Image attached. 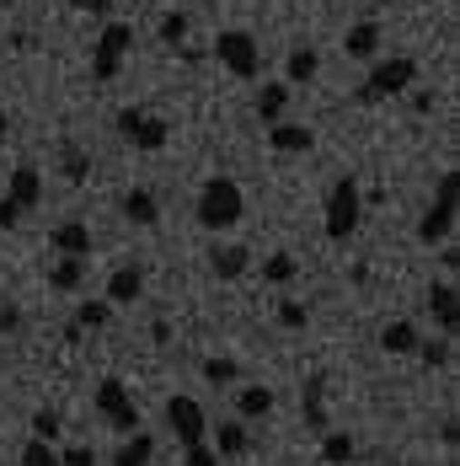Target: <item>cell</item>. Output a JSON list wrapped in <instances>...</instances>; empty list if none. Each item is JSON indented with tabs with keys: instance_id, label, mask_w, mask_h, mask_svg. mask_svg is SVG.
<instances>
[{
	"instance_id": "1",
	"label": "cell",
	"mask_w": 460,
	"mask_h": 466,
	"mask_svg": "<svg viewBox=\"0 0 460 466\" xmlns=\"http://www.w3.org/2000/svg\"><path fill=\"white\" fill-rule=\"evenodd\" d=\"M198 226L204 231H230L241 215H246V198H241V183L235 177H225V172H215L209 183L198 187Z\"/></svg>"
},
{
	"instance_id": "2",
	"label": "cell",
	"mask_w": 460,
	"mask_h": 466,
	"mask_svg": "<svg viewBox=\"0 0 460 466\" xmlns=\"http://www.w3.org/2000/svg\"><path fill=\"white\" fill-rule=\"evenodd\" d=\"M359 215H365V193L354 177H337V183L326 187V241L332 247H343L348 236L359 231Z\"/></svg>"
},
{
	"instance_id": "3",
	"label": "cell",
	"mask_w": 460,
	"mask_h": 466,
	"mask_svg": "<svg viewBox=\"0 0 460 466\" xmlns=\"http://www.w3.org/2000/svg\"><path fill=\"white\" fill-rule=\"evenodd\" d=\"M417 81V59L413 54H396V59H380L369 70V81L359 86V102H385V96H402Z\"/></svg>"
},
{
	"instance_id": "4",
	"label": "cell",
	"mask_w": 460,
	"mask_h": 466,
	"mask_svg": "<svg viewBox=\"0 0 460 466\" xmlns=\"http://www.w3.org/2000/svg\"><path fill=\"white\" fill-rule=\"evenodd\" d=\"M129 48H135V27H129V22H107L102 38H96V48H92V81H118Z\"/></svg>"
},
{
	"instance_id": "5",
	"label": "cell",
	"mask_w": 460,
	"mask_h": 466,
	"mask_svg": "<svg viewBox=\"0 0 460 466\" xmlns=\"http://www.w3.org/2000/svg\"><path fill=\"white\" fill-rule=\"evenodd\" d=\"M455 231V172H445L439 177V193H434V204L423 209V220H417V241L423 247H434V241H450Z\"/></svg>"
},
{
	"instance_id": "6",
	"label": "cell",
	"mask_w": 460,
	"mask_h": 466,
	"mask_svg": "<svg viewBox=\"0 0 460 466\" xmlns=\"http://www.w3.org/2000/svg\"><path fill=\"white\" fill-rule=\"evenodd\" d=\"M215 59L225 65L235 81H257V70H263V48L252 33H220L215 38Z\"/></svg>"
},
{
	"instance_id": "7",
	"label": "cell",
	"mask_w": 460,
	"mask_h": 466,
	"mask_svg": "<svg viewBox=\"0 0 460 466\" xmlns=\"http://www.w3.org/2000/svg\"><path fill=\"white\" fill-rule=\"evenodd\" d=\"M96 413L107 419V429H118V434H135V429H145V423H139V408L129 402V386H124L118 375H107V380L96 386Z\"/></svg>"
},
{
	"instance_id": "8",
	"label": "cell",
	"mask_w": 460,
	"mask_h": 466,
	"mask_svg": "<svg viewBox=\"0 0 460 466\" xmlns=\"http://www.w3.org/2000/svg\"><path fill=\"white\" fill-rule=\"evenodd\" d=\"M166 423H172V434H177L183 445H198V440L209 434V419H204L198 397H172V402H166Z\"/></svg>"
},
{
	"instance_id": "9",
	"label": "cell",
	"mask_w": 460,
	"mask_h": 466,
	"mask_svg": "<svg viewBox=\"0 0 460 466\" xmlns=\"http://www.w3.org/2000/svg\"><path fill=\"white\" fill-rule=\"evenodd\" d=\"M48 247H54L59 258H92V226H86V220H59V226L48 231Z\"/></svg>"
},
{
	"instance_id": "10",
	"label": "cell",
	"mask_w": 460,
	"mask_h": 466,
	"mask_svg": "<svg viewBox=\"0 0 460 466\" xmlns=\"http://www.w3.org/2000/svg\"><path fill=\"white\" fill-rule=\"evenodd\" d=\"M428 311L439 317V332H445V338H455V327H460V300H455V284H450V279L428 284Z\"/></svg>"
},
{
	"instance_id": "11",
	"label": "cell",
	"mask_w": 460,
	"mask_h": 466,
	"mask_svg": "<svg viewBox=\"0 0 460 466\" xmlns=\"http://www.w3.org/2000/svg\"><path fill=\"white\" fill-rule=\"evenodd\" d=\"M268 145H274L278 156H305V150L316 145V135H311L305 124H289V118H278V124H268Z\"/></svg>"
},
{
	"instance_id": "12",
	"label": "cell",
	"mask_w": 460,
	"mask_h": 466,
	"mask_svg": "<svg viewBox=\"0 0 460 466\" xmlns=\"http://www.w3.org/2000/svg\"><path fill=\"white\" fill-rule=\"evenodd\" d=\"M5 198H16L22 209H38V198H44V172H38L33 161H22V167L11 172V187H5Z\"/></svg>"
},
{
	"instance_id": "13",
	"label": "cell",
	"mask_w": 460,
	"mask_h": 466,
	"mask_svg": "<svg viewBox=\"0 0 460 466\" xmlns=\"http://www.w3.org/2000/svg\"><path fill=\"white\" fill-rule=\"evenodd\" d=\"M246 451H252V434H246L241 419H230V423L215 429V456H220V461H235V456H246Z\"/></svg>"
},
{
	"instance_id": "14",
	"label": "cell",
	"mask_w": 460,
	"mask_h": 466,
	"mask_svg": "<svg viewBox=\"0 0 460 466\" xmlns=\"http://www.w3.org/2000/svg\"><path fill=\"white\" fill-rule=\"evenodd\" d=\"M139 295H145V274H139L135 263H129V268H118V274L107 279V306H135Z\"/></svg>"
},
{
	"instance_id": "15",
	"label": "cell",
	"mask_w": 460,
	"mask_h": 466,
	"mask_svg": "<svg viewBox=\"0 0 460 466\" xmlns=\"http://www.w3.org/2000/svg\"><path fill=\"white\" fill-rule=\"evenodd\" d=\"M289 96H295V86H289V81H274V86H263V92H257V118H263V129H268V124H278V118L289 113Z\"/></svg>"
},
{
	"instance_id": "16",
	"label": "cell",
	"mask_w": 460,
	"mask_h": 466,
	"mask_svg": "<svg viewBox=\"0 0 460 466\" xmlns=\"http://www.w3.org/2000/svg\"><path fill=\"white\" fill-rule=\"evenodd\" d=\"M316 70H322V54H316V48H289V59H284V81H289V86L316 81Z\"/></svg>"
},
{
	"instance_id": "17",
	"label": "cell",
	"mask_w": 460,
	"mask_h": 466,
	"mask_svg": "<svg viewBox=\"0 0 460 466\" xmlns=\"http://www.w3.org/2000/svg\"><path fill=\"white\" fill-rule=\"evenodd\" d=\"M235 413H241V423L268 419V413H274V391H268V386H241V391H235Z\"/></svg>"
},
{
	"instance_id": "18",
	"label": "cell",
	"mask_w": 460,
	"mask_h": 466,
	"mask_svg": "<svg viewBox=\"0 0 460 466\" xmlns=\"http://www.w3.org/2000/svg\"><path fill=\"white\" fill-rule=\"evenodd\" d=\"M124 220H135V226H155V220H161L150 187H129V193H124Z\"/></svg>"
},
{
	"instance_id": "19",
	"label": "cell",
	"mask_w": 460,
	"mask_h": 466,
	"mask_svg": "<svg viewBox=\"0 0 460 466\" xmlns=\"http://www.w3.org/2000/svg\"><path fill=\"white\" fill-rule=\"evenodd\" d=\"M209 268H215V279H241V274L252 268V252H246V247H220V252L209 258Z\"/></svg>"
},
{
	"instance_id": "20",
	"label": "cell",
	"mask_w": 460,
	"mask_h": 466,
	"mask_svg": "<svg viewBox=\"0 0 460 466\" xmlns=\"http://www.w3.org/2000/svg\"><path fill=\"white\" fill-rule=\"evenodd\" d=\"M81 279H86V258H59V263L48 268V289H59V295L81 289Z\"/></svg>"
},
{
	"instance_id": "21",
	"label": "cell",
	"mask_w": 460,
	"mask_h": 466,
	"mask_svg": "<svg viewBox=\"0 0 460 466\" xmlns=\"http://www.w3.org/2000/svg\"><path fill=\"white\" fill-rule=\"evenodd\" d=\"M343 48H348V59H375V54H380V27H375V22H359V27H348Z\"/></svg>"
},
{
	"instance_id": "22",
	"label": "cell",
	"mask_w": 460,
	"mask_h": 466,
	"mask_svg": "<svg viewBox=\"0 0 460 466\" xmlns=\"http://www.w3.org/2000/svg\"><path fill=\"white\" fill-rule=\"evenodd\" d=\"M166 140H172V129H166V118H150V113L139 118V129L129 135V145H135V150H166Z\"/></svg>"
},
{
	"instance_id": "23",
	"label": "cell",
	"mask_w": 460,
	"mask_h": 466,
	"mask_svg": "<svg viewBox=\"0 0 460 466\" xmlns=\"http://www.w3.org/2000/svg\"><path fill=\"white\" fill-rule=\"evenodd\" d=\"M380 349H385V354H413L417 349V327L413 322H385L380 327Z\"/></svg>"
},
{
	"instance_id": "24",
	"label": "cell",
	"mask_w": 460,
	"mask_h": 466,
	"mask_svg": "<svg viewBox=\"0 0 460 466\" xmlns=\"http://www.w3.org/2000/svg\"><path fill=\"white\" fill-rule=\"evenodd\" d=\"M150 456H155V434L135 429V434L124 440V451H118V466H150Z\"/></svg>"
},
{
	"instance_id": "25",
	"label": "cell",
	"mask_w": 460,
	"mask_h": 466,
	"mask_svg": "<svg viewBox=\"0 0 460 466\" xmlns=\"http://www.w3.org/2000/svg\"><path fill=\"white\" fill-rule=\"evenodd\" d=\"M322 461L326 466H348V461H354V434L326 429V434H322Z\"/></svg>"
},
{
	"instance_id": "26",
	"label": "cell",
	"mask_w": 460,
	"mask_h": 466,
	"mask_svg": "<svg viewBox=\"0 0 460 466\" xmlns=\"http://www.w3.org/2000/svg\"><path fill=\"white\" fill-rule=\"evenodd\" d=\"M413 354L428 365V370H439V365H450V360H455V349H450V338H445V332H439V338H417Z\"/></svg>"
},
{
	"instance_id": "27",
	"label": "cell",
	"mask_w": 460,
	"mask_h": 466,
	"mask_svg": "<svg viewBox=\"0 0 460 466\" xmlns=\"http://www.w3.org/2000/svg\"><path fill=\"white\" fill-rule=\"evenodd\" d=\"M107 322H113V306H107V300H81V306H75V327H81V332H86V327L102 332Z\"/></svg>"
},
{
	"instance_id": "28",
	"label": "cell",
	"mask_w": 460,
	"mask_h": 466,
	"mask_svg": "<svg viewBox=\"0 0 460 466\" xmlns=\"http://www.w3.org/2000/svg\"><path fill=\"white\" fill-rule=\"evenodd\" d=\"M204 380H209V386H230V380H241V365L225 360V354H209V360H204Z\"/></svg>"
},
{
	"instance_id": "29",
	"label": "cell",
	"mask_w": 460,
	"mask_h": 466,
	"mask_svg": "<svg viewBox=\"0 0 460 466\" xmlns=\"http://www.w3.org/2000/svg\"><path fill=\"white\" fill-rule=\"evenodd\" d=\"M59 172H65V183H86V177H92V156H86V150H75V145H65Z\"/></svg>"
},
{
	"instance_id": "30",
	"label": "cell",
	"mask_w": 460,
	"mask_h": 466,
	"mask_svg": "<svg viewBox=\"0 0 460 466\" xmlns=\"http://www.w3.org/2000/svg\"><path fill=\"white\" fill-rule=\"evenodd\" d=\"M295 274H300V263H295L289 252H274V258H263V279H268V284H289Z\"/></svg>"
},
{
	"instance_id": "31",
	"label": "cell",
	"mask_w": 460,
	"mask_h": 466,
	"mask_svg": "<svg viewBox=\"0 0 460 466\" xmlns=\"http://www.w3.org/2000/svg\"><path fill=\"white\" fill-rule=\"evenodd\" d=\"M155 38H161L166 48H183V38H187V16H183V11H166V16H161V27H155Z\"/></svg>"
},
{
	"instance_id": "32",
	"label": "cell",
	"mask_w": 460,
	"mask_h": 466,
	"mask_svg": "<svg viewBox=\"0 0 460 466\" xmlns=\"http://www.w3.org/2000/svg\"><path fill=\"white\" fill-rule=\"evenodd\" d=\"M22 466H59V451L48 440H27L22 445Z\"/></svg>"
},
{
	"instance_id": "33",
	"label": "cell",
	"mask_w": 460,
	"mask_h": 466,
	"mask_svg": "<svg viewBox=\"0 0 460 466\" xmlns=\"http://www.w3.org/2000/svg\"><path fill=\"white\" fill-rule=\"evenodd\" d=\"M59 429H65V423H59L54 408H38V413H33V440H48V445H54V440H59Z\"/></svg>"
},
{
	"instance_id": "34",
	"label": "cell",
	"mask_w": 460,
	"mask_h": 466,
	"mask_svg": "<svg viewBox=\"0 0 460 466\" xmlns=\"http://www.w3.org/2000/svg\"><path fill=\"white\" fill-rule=\"evenodd\" d=\"M305 322H311V306H300V300H278V327L300 332Z\"/></svg>"
},
{
	"instance_id": "35",
	"label": "cell",
	"mask_w": 460,
	"mask_h": 466,
	"mask_svg": "<svg viewBox=\"0 0 460 466\" xmlns=\"http://www.w3.org/2000/svg\"><path fill=\"white\" fill-rule=\"evenodd\" d=\"M183 451H187V461H183V466H220L215 445H204V440H198V445H183Z\"/></svg>"
},
{
	"instance_id": "36",
	"label": "cell",
	"mask_w": 460,
	"mask_h": 466,
	"mask_svg": "<svg viewBox=\"0 0 460 466\" xmlns=\"http://www.w3.org/2000/svg\"><path fill=\"white\" fill-rule=\"evenodd\" d=\"M59 466H96V451L92 445H70V451H59Z\"/></svg>"
},
{
	"instance_id": "37",
	"label": "cell",
	"mask_w": 460,
	"mask_h": 466,
	"mask_svg": "<svg viewBox=\"0 0 460 466\" xmlns=\"http://www.w3.org/2000/svg\"><path fill=\"white\" fill-rule=\"evenodd\" d=\"M22 215H27V209H22L16 198H0V231H11V226H22Z\"/></svg>"
},
{
	"instance_id": "38",
	"label": "cell",
	"mask_w": 460,
	"mask_h": 466,
	"mask_svg": "<svg viewBox=\"0 0 460 466\" xmlns=\"http://www.w3.org/2000/svg\"><path fill=\"white\" fill-rule=\"evenodd\" d=\"M139 118H145L139 107H124V113H118V135H124V140H129V135L139 129Z\"/></svg>"
},
{
	"instance_id": "39",
	"label": "cell",
	"mask_w": 460,
	"mask_h": 466,
	"mask_svg": "<svg viewBox=\"0 0 460 466\" xmlns=\"http://www.w3.org/2000/svg\"><path fill=\"white\" fill-rule=\"evenodd\" d=\"M22 327V311L16 306H0V332H16Z\"/></svg>"
},
{
	"instance_id": "40",
	"label": "cell",
	"mask_w": 460,
	"mask_h": 466,
	"mask_svg": "<svg viewBox=\"0 0 460 466\" xmlns=\"http://www.w3.org/2000/svg\"><path fill=\"white\" fill-rule=\"evenodd\" d=\"M75 11H92V16H107V0H70Z\"/></svg>"
},
{
	"instance_id": "41",
	"label": "cell",
	"mask_w": 460,
	"mask_h": 466,
	"mask_svg": "<svg viewBox=\"0 0 460 466\" xmlns=\"http://www.w3.org/2000/svg\"><path fill=\"white\" fill-rule=\"evenodd\" d=\"M413 113H434V92H417L413 96Z\"/></svg>"
},
{
	"instance_id": "42",
	"label": "cell",
	"mask_w": 460,
	"mask_h": 466,
	"mask_svg": "<svg viewBox=\"0 0 460 466\" xmlns=\"http://www.w3.org/2000/svg\"><path fill=\"white\" fill-rule=\"evenodd\" d=\"M5 135H11V118H5V107H0V140H5Z\"/></svg>"
},
{
	"instance_id": "43",
	"label": "cell",
	"mask_w": 460,
	"mask_h": 466,
	"mask_svg": "<svg viewBox=\"0 0 460 466\" xmlns=\"http://www.w3.org/2000/svg\"><path fill=\"white\" fill-rule=\"evenodd\" d=\"M375 5H391V0H375Z\"/></svg>"
}]
</instances>
